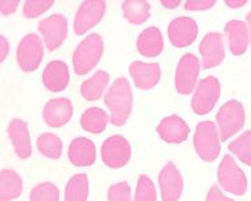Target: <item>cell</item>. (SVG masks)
<instances>
[{"label": "cell", "mask_w": 251, "mask_h": 201, "mask_svg": "<svg viewBox=\"0 0 251 201\" xmlns=\"http://www.w3.org/2000/svg\"><path fill=\"white\" fill-rule=\"evenodd\" d=\"M89 180L85 174H78L69 180L65 189V201H86Z\"/></svg>", "instance_id": "4316f807"}, {"label": "cell", "mask_w": 251, "mask_h": 201, "mask_svg": "<svg viewBox=\"0 0 251 201\" xmlns=\"http://www.w3.org/2000/svg\"><path fill=\"white\" fill-rule=\"evenodd\" d=\"M214 4V0H188L185 3V8L189 11H205Z\"/></svg>", "instance_id": "836d02e7"}, {"label": "cell", "mask_w": 251, "mask_h": 201, "mask_svg": "<svg viewBox=\"0 0 251 201\" xmlns=\"http://www.w3.org/2000/svg\"><path fill=\"white\" fill-rule=\"evenodd\" d=\"M157 132L168 143H181L188 138L189 127L178 115H171L161 121Z\"/></svg>", "instance_id": "ac0fdd59"}, {"label": "cell", "mask_w": 251, "mask_h": 201, "mask_svg": "<svg viewBox=\"0 0 251 201\" xmlns=\"http://www.w3.org/2000/svg\"><path fill=\"white\" fill-rule=\"evenodd\" d=\"M195 149L205 162H213L221 151L216 125L210 121L199 123L195 134Z\"/></svg>", "instance_id": "3957f363"}, {"label": "cell", "mask_w": 251, "mask_h": 201, "mask_svg": "<svg viewBox=\"0 0 251 201\" xmlns=\"http://www.w3.org/2000/svg\"><path fill=\"white\" fill-rule=\"evenodd\" d=\"M8 50H9L8 41H7V39H5L4 36H1V37H0V53H1L0 58H1V61H3V60L5 58V56L8 54Z\"/></svg>", "instance_id": "8d00e7d4"}, {"label": "cell", "mask_w": 251, "mask_h": 201, "mask_svg": "<svg viewBox=\"0 0 251 201\" xmlns=\"http://www.w3.org/2000/svg\"><path fill=\"white\" fill-rule=\"evenodd\" d=\"M39 31L43 33L44 41L49 50L58 48L68 33V20L64 15L54 13L39 23Z\"/></svg>", "instance_id": "ba28073f"}, {"label": "cell", "mask_w": 251, "mask_h": 201, "mask_svg": "<svg viewBox=\"0 0 251 201\" xmlns=\"http://www.w3.org/2000/svg\"><path fill=\"white\" fill-rule=\"evenodd\" d=\"M130 157V145L122 135L110 136L102 146V159L104 164L111 168H121L126 166Z\"/></svg>", "instance_id": "9c48e42d"}, {"label": "cell", "mask_w": 251, "mask_h": 201, "mask_svg": "<svg viewBox=\"0 0 251 201\" xmlns=\"http://www.w3.org/2000/svg\"><path fill=\"white\" fill-rule=\"evenodd\" d=\"M108 83V75L104 70H98L90 79H87L81 86V93L87 100H100L106 85Z\"/></svg>", "instance_id": "d4e9b609"}, {"label": "cell", "mask_w": 251, "mask_h": 201, "mask_svg": "<svg viewBox=\"0 0 251 201\" xmlns=\"http://www.w3.org/2000/svg\"><path fill=\"white\" fill-rule=\"evenodd\" d=\"M73 114V105L68 98L50 100L44 107V119L50 127H61L68 123Z\"/></svg>", "instance_id": "9a60e30c"}, {"label": "cell", "mask_w": 251, "mask_h": 201, "mask_svg": "<svg viewBox=\"0 0 251 201\" xmlns=\"http://www.w3.org/2000/svg\"><path fill=\"white\" fill-rule=\"evenodd\" d=\"M122 8L125 18L134 24H142L150 18V4L143 0H127Z\"/></svg>", "instance_id": "484cf974"}, {"label": "cell", "mask_w": 251, "mask_h": 201, "mask_svg": "<svg viewBox=\"0 0 251 201\" xmlns=\"http://www.w3.org/2000/svg\"><path fill=\"white\" fill-rule=\"evenodd\" d=\"M108 200L110 201H131L130 185L126 181L114 184L108 189Z\"/></svg>", "instance_id": "d6a6232c"}, {"label": "cell", "mask_w": 251, "mask_h": 201, "mask_svg": "<svg viewBox=\"0 0 251 201\" xmlns=\"http://www.w3.org/2000/svg\"><path fill=\"white\" fill-rule=\"evenodd\" d=\"M53 5V0H28L24 3L23 12L25 18H36Z\"/></svg>", "instance_id": "1f68e13d"}, {"label": "cell", "mask_w": 251, "mask_h": 201, "mask_svg": "<svg viewBox=\"0 0 251 201\" xmlns=\"http://www.w3.org/2000/svg\"><path fill=\"white\" fill-rule=\"evenodd\" d=\"M218 180L225 191L234 195H243L246 192L247 181L243 171L237 166L233 157L225 155L218 170Z\"/></svg>", "instance_id": "5b68a950"}, {"label": "cell", "mask_w": 251, "mask_h": 201, "mask_svg": "<svg viewBox=\"0 0 251 201\" xmlns=\"http://www.w3.org/2000/svg\"><path fill=\"white\" fill-rule=\"evenodd\" d=\"M43 82L50 92H61L69 83V69L64 61L49 62L43 72Z\"/></svg>", "instance_id": "e0dca14e"}, {"label": "cell", "mask_w": 251, "mask_h": 201, "mask_svg": "<svg viewBox=\"0 0 251 201\" xmlns=\"http://www.w3.org/2000/svg\"><path fill=\"white\" fill-rule=\"evenodd\" d=\"M8 134L19 157L22 159L29 157L32 153V147H30L29 131L26 123L22 119H13L9 123Z\"/></svg>", "instance_id": "d6986e66"}, {"label": "cell", "mask_w": 251, "mask_h": 201, "mask_svg": "<svg viewBox=\"0 0 251 201\" xmlns=\"http://www.w3.org/2000/svg\"><path fill=\"white\" fill-rule=\"evenodd\" d=\"M225 32L229 40V48L234 56H241L246 52L249 45V32L245 23L241 20H231L226 24Z\"/></svg>", "instance_id": "44dd1931"}, {"label": "cell", "mask_w": 251, "mask_h": 201, "mask_svg": "<svg viewBox=\"0 0 251 201\" xmlns=\"http://www.w3.org/2000/svg\"><path fill=\"white\" fill-rule=\"evenodd\" d=\"M37 149L43 155L50 159H58L62 152V143L60 138L54 134H43L37 139Z\"/></svg>", "instance_id": "83f0119b"}, {"label": "cell", "mask_w": 251, "mask_h": 201, "mask_svg": "<svg viewBox=\"0 0 251 201\" xmlns=\"http://www.w3.org/2000/svg\"><path fill=\"white\" fill-rule=\"evenodd\" d=\"M103 53V40L100 35L93 33L87 36L81 44L78 45L73 54V65L77 75H86L98 61Z\"/></svg>", "instance_id": "7a4b0ae2"}, {"label": "cell", "mask_w": 251, "mask_h": 201, "mask_svg": "<svg viewBox=\"0 0 251 201\" xmlns=\"http://www.w3.org/2000/svg\"><path fill=\"white\" fill-rule=\"evenodd\" d=\"M108 122V115L106 111L98 107H90L87 109L81 117V126L83 130H86L93 134H100L106 128Z\"/></svg>", "instance_id": "cb8c5ba5"}, {"label": "cell", "mask_w": 251, "mask_h": 201, "mask_svg": "<svg viewBox=\"0 0 251 201\" xmlns=\"http://www.w3.org/2000/svg\"><path fill=\"white\" fill-rule=\"evenodd\" d=\"M60 193L54 184L41 183L30 192V201H58Z\"/></svg>", "instance_id": "f546056e"}, {"label": "cell", "mask_w": 251, "mask_h": 201, "mask_svg": "<svg viewBox=\"0 0 251 201\" xmlns=\"http://www.w3.org/2000/svg\"><path fill=\"white\" fill-rule=\"evenodd\" d=\"M200 52L202 54V66L205 69L220 65L225 58V48L221 33H208L200 44Z\"/></svg>", "instance_id": "4fadbf2b"}, {"label": "cell", "mask_w": 251, "mask_h": 201, "mask_svg": "<svg viewBox=\"0 0 251 201\" xmlns=\"http://www.w3.org/2000/svg\"><path fill=\"white\" fill-rule=\"evenodd\" d=\"M229 150L235 153L245 164L251 166V131H245L239 138L231 142Z\"/></svg>", "instance_id": "f1b7e54d"}, {"label": "cell", "mask_w": 251, "mask_h": 201, "mask_svg": "<svg viewBox=\"0 0 251 201\" xmlns=\"http://www.w3.org/2000/svg\"><path fill=\"white\" fill-rule=\"evenodd\" d=\"M197 24L192 18L180 16L174 19L168 26V36L175 47L182 48L191 45L197 37Z\"/></svg>", "instance_id": "7c38bea8"}, {"label": "cell", "mask_w": 251, "mask_h": 201, "mask_svg": "<svg viewBox=\"0 0 251 201\" xmlns=\"http://www.w3.org/2000/svg\"><path fill=\"white\" fill-rule=\"evenodd\" d=\"M135 201H156L155 185L148 176L142 175L139 177Z\"/></svg>", "instance_id": "4dcf8cb0"}, {"label": "cell", "mask_w": 251, "mask_h": 201, "mask_svg": "<svg viewBox=\"0 0 251 201\" xmlns=\"http://www.w3.org/2000/svg\"><path fill=\"white\" fill-rule=\"evenodd\" d=\"M200 73L199 58L193 54H184L178 62L175 83L178 93L189 94L195 88Z\"/></svg>", "instance_id": "8fae6325"}, {"label": "cell", "mask_w": 251, "mask_h": 201, "mask_svg": "<svg viewBox=\"0 0 251 201\" xmlns=\"http://www.w3.org/2000/svg\"><path fill=\"white\" fill-rule=\"evenodd\" d=\"M221 86L216 77H206L202 81H200L197 90H196L193 100H192V107L197 114H206L212 111L216 102L220 98Z\"/></svg>", "instance_id": "8992f818"}, {"label": "cell", "mask_w": 251, "mask_h": 201, "mask_svg": "<svg viewBox=\"0 0 251 201\" xmlns=\"http://www.w3.org/2000/svg\"><path fill=\"white\" fill-rule=\"evenodd\" d=\"M206 201H234V200L224 196V193L220 191V188L216 187V185H213L212 188H210V191H209Z\"/></svg>", "instance_id": "e575fe53"}, {"label": "cell", "mask_w": 251, "mask_h": 201, "mask_svg": "<svg viewBox=\"0 0 251 201\" xmlns=\"http://www.w3.org/2000/svg\"><path fill=\"white\" fill-rule=\"evenodd\" d=\"M217 122L224 142L237 134L245 125V109L242 103L235 100L226 102L217 113Z\"/></svg>", "instance_id": "277c9868"}, {"label": "cell", "mask_w": 251, "mask_h": 201, "mask_svg": "<svg viewBox=\"0 0 251 201\" xmlns=\"http://www.w3.org/2000/svg\"><path fill=\"white\" fill-rule=\"evenodd\" d=\"M130 73L139 89L148 90L155 86L160 79V66L159 64H146L142 61H134L130 65Z\"/></svg>", "instance_id": "2e32d148"}, {"label": "cell", "mask_w": 251, "mask_h": 201, "mask_svg": "<svg viewBox=\"0 0 251 201\" xmlns=\"http://www.w3.org/2000/svg\"><path fill=\"white\" fill-rule=\"evenodd\" d=\"M19 5V0H1L0 1V9L3 15H9L12 13L16 7Z\"/></svg>", "instance_id": "d590c367"}, {"label": "cell", "mask_w": 251, "mask_h": 201, "mask_svg": "<svg viewBox=\"0 0 251 201\" xmlns=\"http://www.w3.org/2000/svg\"><path fill=\"white\" fill-rule=\"evenodd\" d=\"M138 50L146 57L159 56L163 50V36L156 26L146 28L138 37Z\"/></svg>", "instance_id": "7402d4cb"}, {"label": "cell", "mask_w": 251, "mask_h": 201, "mask_svg": "<svg viewBox=\"0 0 251 201\" xmlns=\"http://www.w3.org/2000/svg\"><path fill=\"white\" fill-rule=\"evenodd\" d=\"M106 4L103 0H87L78 8L74 19V31L77 35H82L91 26L97 25L103 18Z\"/></svg>", "instance_id": "30bf717a"}, {"label": "cell", "mask_w": 251, "mask_h": 201, "mask_svg": "<svg viewBox=\"0 0 251 201\" xmlns=\"http://www.w3.org/2000/svg\"><path fill=\"white\" fill-rule=\"evenodd\" d=\"M161 4L167 8H175L180 5V0H161Z\"/></svg>", "instance_id": "74e56055"}, {"label": "cell", "mask_w": 251, "mask_h": 201, "mask_svg": "<svg viewBox=\"0 0 251 201\" xmlns=\"http://www.w3.org/2000/svg\"><path fill=\"white\" fill-rule=\"evenodd\" d=\"M43 43L37 35L30 33L20 41L18 48V61L23 70L32 72L37 69V66L43 60Z\"/></svg>", "instance_id": "52a82bcc"}, {"label": "cell", "mask_w": 251, "mask_h": 201, "mask_svg": "<svg viewBox=\"0 0 251 201\" xmlns=\"http://www.w3.org/2000/svg\"><path fill=\"white\" fill-rule=\"evenodd\" d=\"M104 102L111 113L110 119L113 125H125L132 109V92L128 81L126 78L115 79L104 96Z\"/></svg>", "instance_id": "6da1fadb"}, {"label": "cell", "mask_w": 251, "mask_h": 201, "mask_svg": "<svg viewBox=\"0 0 251 201\" xmlns=\"http://www.w3.org/2000/svg\"><path fill=\"white\" fill-rule=\"evenodd\" d=\"M23 181L20 176L12 170H1L0 174V200L9 201L20 196Z\"/></svg>", "instance_id": "603a6c76"}, {"label": "cell", "mask_w": 251, "mask_h": 201, "mask_svg": "<svg viewBox=\"0 0 251 201\" xmlns=\"http://www.w3.org/2000/svg\"><path fill=\"white\" fill-rule=\"evenodd\" d=\"M247 23H249V26H250V32H251V12L247 15Z\"/></svg>", "instance_id": "ab89813d"}, {"label": "cell", "mask_w": 251, "mask_h": 201, "mask_svg": "<svg viewBox=\"0 0 251 201\" xmlns=\"http://www.w3.org/2000/svg\"><path fill=\"white\" fill-rule=\"evenodd\" d=\"M163 201H177L182 192V177L174 163L169 162L159 176Z\"/></svg>", "instance_id": "5bb4252c"}, {"label": "cell", "mask_w": 251, "mask_h": 201, "mask_svg": "<svg viewBox=\"0 0 251 201\" xmlns=\"http://www.w3.org/2000/svg\"><path fill=\"white\" fill-rule=\"evenodd\" d=\"M225 3H226V5H229V7H233V8H235V7H242V5L246 4V0H238V1L226 0Z\"/></svg>", "instance_id": "f35d334b"}, {"label": "cell", "mask_w": 251, "mask_h": 201, "mask_svg": "<svg viewBox=\"0 0 251 201\" xmlns=\"http://www.w3.org/2000/svg\"><path fill=\"white\" fill-rule=\"evenodd\" d=\"M69 159L74 166H91L97 159L96 146L86 138H75L69 147Z\"/></svg>", "instance_id": "ffe728a7"}]
</instances>
